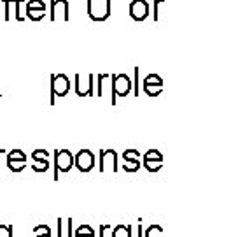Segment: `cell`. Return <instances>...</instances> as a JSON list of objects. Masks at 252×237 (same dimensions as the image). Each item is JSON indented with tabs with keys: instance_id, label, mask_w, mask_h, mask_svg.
<instances>
[{
	"instance_id": "1",
	"label": "cell",
	"mask_w": 252,
	"mask_h": 237,
	"mask_svg": "<svg viewBox=\"0 0 252 237\" xmlns=\"http://www.w3.org/2000/svg\"><path fill=\"white\" fill-rule=\"evenodd\" d=\"M112 14V0H88V16L96 23H103Z\"/></svg>"
},
{
	"instance_id": "2",
	"label": "cell",
	"mask_w": 252,
	"mask_h": 237,
	"mask_svg": "<svg viewBox=\"0 0 252 237\" xmlns=\"http://www.w3.org/2000/svg\"><path fill=\"white\" fill-rule=\"evenodd\" d=\"M70 91V79L65 74L51 76V104H55V97H65Z\"/></svg>"
},
{
	"instance_id": "3",
	"label": "cell",
	"mask_w": 252,
	"mask_h": 237,
	"mask_svg": "<svg viewBox=\"0 0 252 237\" xmlns=\"http://www.w3.org/2000/svg\"><path fill=\"white\" fill-rule=\"evenodd\" d=\"M49 12H51V14H49L51 21L58 20V16L63 21H68L70 20V4H68V0H51Z\"/></svg>"
},
{
	"instance_id": "4",
	"label": "cell",
	"mask_w": 252,
	"mask_h": 237,
	"mask_svg": "<svg viewBox=\"0 0 252 237\" xmlns=\"http://www.w3.org/2000/svg\"><path fill=\"white\" fill-rule=\"evenodd\" d=\"M128 12H130V18L133 21H138V23L146 21L149 18V4H147V0H131Z\"/></svg>"
},
{
	"instance_id": "5",
	"label": "cell",
	"mask_w": 252,
	"mask_h": 237,
	"mask_svg": "<svg viewBox=\"0 0 252 237\" xmlns=\"http://www.w3.org/2000/svg\"><path fill=\"white\" fill-rule=\"evenodd\" d=\"M131 91V79L126 74L112 76V93L118 97H126Z\"/></svg>"
},
{
	"instance_id": "6",
	"label": "cell",
	"mask_w": 252,
	"mask_h": 237,
	"mask_svg": "<svg viewBox=\"0 0 252 237\" xmlns=\"http://www.w3.org/2000/svg\"><path fill=\"white\" fill-rule=\"evenodd\" d=\"M74 165L77 167L81 172H90L94 167V155L90 150H81L74 158Z\"/></svg>"
},
{
	"instance_id": "7",
	"label": "cell",
	"mask_w": 252,
	"mask_h": 237,
	"mask_svg": "<svg viewBox=\"0 0 252 237\" xmlns=\"http://www.w3.org/2000/svg\"><path fill=\"white\" fill-rule=\"evenodd\" d=\"M55 165L56 170H60V172H68L74 167V155L68 150L55 151Z\"/></svg>"
},
{
	"instance_id": "8",
	"label": "cell",
	"mask_w": 252,
	"mask_h": 237,
	"mask_svg": "<svg viewBox=\"0 0 252 237\" xmlns=\"http://www.w3.org/2000/svg\"><path fill=\"white\" fill-rule=\"evenodd\" d=\"M144 91H146L149 97H158V95L163 91V79L158 74H149L144 79Z\"/></svg>"
},
{
	"instance_id": "9",
	"label": "cell",
	"mask_w": 252,
	"mask_h": 237,
	"mask_svg": "<svg viewBox=\"0 0 252 237\" xmlns=\"http://www.w3.org/2000/svg\"><path fill=\"white\" fill-rule=\"evenodd\" d=\"M161 162H163V155L158 150H149L146 155H144V167H146L147 170H151V172L159 170Z\"/></svg>"
},
{
	"instance_id": "10",
	"label": "cell",
	"mask_w": 252,
	"mask_h": 237,
	"mask_svg": "<svg viewBox=\"0 0 252 237\" xmlns=\"http://www.w3.org/2000/svg\"><path fill=\"white\" fill-rule=\"evenodd\" d=\"M93 81H94V76L93 74H88L86 76V83L81 81V76H75V93L79 97H91L93 95Z\"/></svg>"
},
{
	"instance_id": "11",
	"label": "cell",
	"mask_w": 252,
	"mask_h": 237,
	"mask_svg": "<svg viewBox=\"0 0 252 237\" xmlns=\"http://www.w3.org/2000/svg\"><path fill=\"white\" fill-rule=\"evenodd\" d=\"M9 169L14 170V172H20V170L25 169V163H27V155L23 153L21 150H12L9 153L7 158Z\"/></svg>"
},
{
	"instance_id": "12",
	"label": "cell",
	"mask_w": 252,
	"mask_h": 237,
	"mask_svg": "<svg viewBox=\"0 0 252 237\" xmlns=\"http://www.w3.org/2000/svg\"><path fill=\"white\" fill-rule=\"evenodd\" d=\"M25 12H27L28 20H32V21L44 20V18H46V14H47V11H40V9H27Z\"/></svg>"
},
{
	"instance_id": "13",
	"label": "cell",
	"mask_w": 252,
	"mask_h": 237,
	"mask_svg": "<svg viewBox=\"0 0 252 237\" xmlns=\"http://www.w3.org/2000/svg\"><path fill=\"white\" fill-rule=\"evenodd\" d=\"M75 237H94V230L90 225H81L75 232Z\"/></svg>"
},
{
	"instance_id": "14",
	"label": "cell",
	"mask_w": 252,
	"mask_h": 237,
	"mask_svg": "<svg viewBox=\"0 0 252 237\" xmlns=\"http://www.w3.org/2000/svg\"><path fill=\"white\" fill-rule=\"evenodd\" d=\"M25 9H40V11H47V5L44 0H28Z\"/></svg>"
},
{
	"instance_id": "15",
	"label": "cell",
	"mask_w": 252,
	"mask_h": 237,
	"mask_svg": "<svg viewBox=\"0 0 252 237\" xmlns=\"http://www.w3.org/2000/svg\"><path fill=\"white\" fill-rule=\"evenodd\" d=\"M112 237H130V227L118 225L112 232Z\"/></svg>"
},
{
	"instance_id": "16",
	"label": "cell",
	"mask_w": 252,
	"mask_h": 237,
	"mask_svg": "<svg viewBox=\"0 0 252 237\" xmlns=\"http://www.w3.org/2000/svg\"><path fill=\"white\" fill-rule=\"evenodd\" d=\"M138 167H140L138 160H125V167L123 169L128 170V172H135V170H138Z\"/></svg>"
},
{
	"instance_id": "17",
	"label": "cell",
	"mask_w": 252,
	"mask_h": 237,
	"mask_svg": "<svg viewBox=\"0 0 252 237\" xmlns=\"http://www.w3.org/2000/svg\"><path fill=\"white\" fill-rule=\"evenodd\" d=\"M21 4H23V0H14V18H16V21H23L25 20V16L20 12Z\"/></svg>"
},
{
	"instance_id": "18",
	"label": "cell",
	"mask_w": 252,
	"mask_h": 237,
	"mask_svg": "<svg viewBox=\"0 0 252 237\" xmlns=\"http://www.w3.org/2000/svg\"><path fill=\"white\" fill-rule=\"evenodd\" d=\"M123 158L125 160H138V151L137 150H126L123 153Z\"/></svg>"
},
{
	"instance_id": "19",
	"label": "cell",
	"mask_w": 252,
	"mask_h": 237,
	"mask_svg": "<svg viewBox=\"0 0 252 237\" xmlns=\"http://www.w3.org/2000/svg\"><path fill=\"white\" fill-rule=\"evenodd\" d=\"M0 237H12V227L0 225Z\"/></svg>"
},
{
	"instance_id": "20",
	"label": "cell",
	"mask_w": 252,
	"mask_h": 237,
	"mask_svg": "<svg viewBox=\"0 0 252 237\" xmlns=\"http://www.w3.org/2000/svg\"><path fill=\"white\" fill-rule=\"evenodd\" d=\"M165 0H154V21H158V5L163 4Z\"/></svg>"
},
{
	"instance_id": "21",
	"label": "cell",
	"mask_w": 252,
	"mask_h": 237,
	"mask_svg": "<svg viewBox=\"0 0 252 237\" xmlns=\"http://www.w3.org/2000/svg\"><path fill=\"white\" fill-rule=\"evenodd\" d=\"M0 2H2V4H4V2H7V4H12L14 0H0Z\"/></svg>"
}]
</instances>
